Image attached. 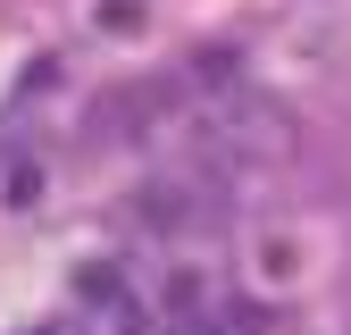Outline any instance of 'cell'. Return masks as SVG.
Instances as JSON below:
<instances>
[{
    "mask_svg": "<svg viewBox=\"0 0 351 335\" xmlns=\"http://www.w3.org/2000/svg\"><path fill=\"white\" fill-rule=\"evenodd\" d=\"M75 302L93 310V319H109V335H134V327H143V319H134V293H125L117 268H84V277H75Z\"/></svg>",
    "mask_w": 351,
    "mask_h": 335,
    "instance_id": "6da1fadb",
    "label": "cell"
},
{
    "mask_svg": "<svg viewBox=\"0 0 351 335\" xmlns=\"http://www.w3.org/2000/svg\"><path fill=\"white\" fill-rule=\"evenodd\" d=\"M134 201H143V227H193L201 218V193L193 185H143Z\"/></svg>",
    "mask_w": 351,
    "mask_h": 335,
    "instance_id": "7a4b0ae2",
    "label": "cell"
},
{
    "mask_svg": "<svg viewBox=\"0 0 351 335\" xmlns=\"http://www.w3.org/2000/svg\"><path fill=\"white\" fill-rule=\"evenodd\" d=\"M159 101H167V84H143V93H117V101H101V109H93V135H117V143H125V126H143Z\"/></svg>",
    "mask_w": 351,
    "mask_h": 335,
    "instance_id": "3957f363",
    "label": "cell"
},
{
    "mask_svg": "<svg viewBox=\"0 0 351 335\" xmlns=\"http://www.w3.org/2000/svg\"><path fill=\"white\" fill-rule=\"evenodd\" d=\"M34 335H67V327H34Z\"/></svg>",
    "mask_w": 351,
    "mask_h": 335,
    "instance_id": "277c9868",
    "label": "cell"
}]
</instances>
